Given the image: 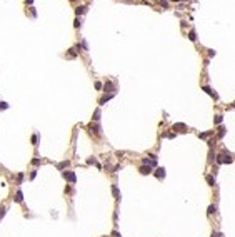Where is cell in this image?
<instances>
[{
	"label": "cell",
	"instance_id": "1",
	"mask_svg": "<svg viewBox=\"0 0 235 237\" xmlns=\"http://www.w3.org/2000/svg\"><path fill=\"white\" fill-rule=\"evenodd\" d=\"M64 177L67 179L68 182H72V184H75V180H77V177H75V174L70 170V172H64Z\"/></svg>",
	"mask_w": 235,
	"mask_h": 237
},
{
	"label": "cell",
	"instance_id": "2",
	"mask_svg": "<svg viewBox=\"0 0 235 237\" xmlns=\"http://www.w3.org/2000/svg\"><path fill=\"white\" fill-rule=\"evenodd\" d=\"M172 129H173V130H178V132H185V130H187V125H185V124H173Z\"/></svg>",
	"mask_w": 235,
	"mask_h": 237
},
{
	"label": "cell",
	"instance_id": "3",
	"mask_svg": "<svg viewBox=\"0 0 235 237\" xmlns=\"http://www.w3.org/2000/svg\"><path fill=\"white\" fill-rule=\"evenodd\" d=\"M143 164L148 165V167H152V165L157 164V159H147V157H145V159H143Z\"/></svg>",
	"mask_w": 235,
	"mask_h": 237
},
{
	"label": "cell",
	"instance_id": "4",
	"mask_svg": "<svg viewBox=\"0 0 235 237\" xmlns=\"http://www.w3.org/2000/svg\"><path fill=\"white\" fill-rule=\"evenodd\" d=\"M138 170H140V174H143V175H148V174L152 172V169H150L148 165H142V167H140Z\"/></svg>",
	"mask_w": 235,
	"mask_h": 237
},
{
	"label": "cell",
	"instance_id": "5",
	"mask_svg": "<svg viewBox=\"0 0 235 237\" xmlns=\"http://www.w3.org/2000/svg\"><path fill=\"white\" fill-rule=\"evenodd\" d=\"M90 132L92 134H95V135H100V129H99V125H90Z\"/></svg>",
	"mask_w": 235,
	"mask_h": 237
},
{
	"label": "cell",
	"instance_id": "6",
	"mask_svg": "<svg viewBox=\"0 0 235 237\" xmlns=\"http://www.w3.org/2000/svg\"><path fill=\"white\" fill-rule=\"evenodd\" d=\"M155 175H157L159 179H164V177H165V169H162V167L157 169V174H155Z\"/></svg>",
	"mask_w": 235,
	"mask_h": 237
},
{
	"label": "cell",
	"instance_id": "7",
	"mask_svg": "<svg viewBox=\"0 0 235 237\" xmlns=\"http://www.w3.org/2000/svg\"><path fill=\"white\" fill-rule=\"evenodd\" d=\"M105 92H112L113 94V84L112 82H107L105 84Z\"/></svg>",
	"mask_w": 235,
	"mask_h": 237
},
{
	"label": "cell",
	"instance_id": "8",
	"mask_svg": "<svg viewBox=\"0 0 235 237\" xmlns=\"http://www.w3.org/2000/svg\"><path fill=\"white\" fill-rule=\"evenodd\" d=\"M203 90H205V92H207L208 95H212L213 99H217V94H215V92H213V90H212L210 87H203Z\"/></svg>",
	"mask_w": 235,
	"mask_h": 237
},
{
	"label": "cell",
	"instance_id": "9",
	"mask_svg": "<svg viewBox=\"0 0 235 237\" xmlns=\"http://www.w3.org/2000/svg\"><path fill=\"white\" fill-rule=\"evenodd\" d=\"M232 162H234V159H232V155H230V154L223 155V164H232Z\"/></svg>",
	"mask_w": 235,
	"mask_h": 237
},
{
	"label": "cell",
	"instance_id": "10",
	"mask_svg": "<svg viewBox=\"0 0 235 237\" xmlns=\"http://www.w3.org/2000/svg\"><path fill=\"white\" fill-rule=\"evenodd\" d=\"M22 201H24V194H22V190H18L15 194V202H22Z\"/></svg>",
	"mask_w": 235,
	"mask_h": 237
},
{
	"label": "cell",
	"instance_id": "11",
	"mask_svg": "<svg viewBox=\"0 0 235 237\" xmlns=\"http://www.w3.org/2000/svg\"><path fill=\"white\" fill-rule=\"evenodd\" d=\"M112 97H113V94H108V95H105V97H102V99H100V105H103L105 102H107V100H110Z\"/></svg>",
	"mask_w": 235,
	"mask_h": 237
},
{
	"label": "cell",
	"instance_id": "12",
	"mask_svg": "<svg viewBox=\"0 0 235 237\" xmlns=\"http://www.w3.org/2000/svg\"><path fill=\"white\" fill-rule=\"evenodd\" d=\"M207 182H208V185H215V179L212 175H207Z\"/></svg>",
	"mask_w": 235,
	"mask_h": 237
},
{
	"label": "cell",
	"instance_id": "13",
	"mask_svg": "<svg viewBox=\"0 0 235 237\" xmlns=\"http://www.w3.org/2000/svg\"><path fill=\"white\" fill-rule=\"evenodd\" d=\"M112 192H113V195H115V199H117V201H118V199H120V195H118V189H117V187H115V185H113V187H112Z\"/></svg>",
	"mask_w": 235,
	"mask_h": 237
},
{
	"label": "cell",
	"instance_id": "14",
	"mask_svg": "<svg viewBox=\"0 0 235 237\" xmlns=\"http://www.w3.org/2000/svg\"><path fill=\"white\" fill-rule=\"evenodd\" d=\"M213 134V130H208V132H203V134H200V139H207V137H210Z\"/></svg>",
	"mask_w": 235,
	"mask_h": 237
},
{
	"label": "cell",
	"instance_id": "15",
	"mask_svg": "<svg viewBox=\"0 0 235 237\" xmlns=\"http://www.w3.org/2000/svg\"><path fill=\"white\" fill-rule=\"evenodd\" d=\"M217 135H218V139H222V137L225 135V129H223V127H220V129H218V134H217Z\"/></svg>",
	"mask_w": 235,
	"mask_h": 237
},
{
	"label": "cell",
	"instance_id": "16",
	"mask_svg": "<svg viewBox=\"0 0 235 237\" xmlns=\"http://www.w3.org/2000/svg\"><path fill=\"white\" fill-rule=\"evenodd\" d=\"M85 7H77V15H80V13H85Z\"/></svg>",
	"mask_w": 235,
	"mask_h": 237
},
{
	"label": "cell",
	"instance_id": "17",
	"mask_svg": "<svg viewBox=\"0 0 235 237\" xmlns=\"http://www.w3.org/2000/svg\"><path fill=\"white\" fill-rule=\"evenodd\" d=\"M215 212H217V207L215 205H210L208 207V214H215Z\"/></svg>",
	"mask_w": 235,
	"mask_h": 237
},
{
	"label": "cell",
	"instance_id": "18",
	"mask_svg": "<svg viewBox=\"0 0 235 237\" xmlns=\"http://www.w3.org/2000/svg\"><path fill=\"white\" fill-rule=\"evenodd\" d=\"M99 119H100V110H97V112H95V114H94V120H95V122H97V120H99Z\"/></svg>",
	"mask_w": 235,
	"mask_h": 237
},
{
	"label": "cell",
	"instance_id": "19",
	"mask_svg": "<svg viewBox=\"0 0 235 237\" xmlns=\"http://www.w3.org/2000/svg\"><path fill=\"white\" fill-rule=\"evenodd\" d=\"M217 164H223V155H217Z\"/></svg>",
	"mask_w": 235,
	"mask_h": 237
},
{
	"label": "cell",
	"instance_id": "20",
	"mask_svg": "<svg viewBox=\"0 0 235 237\" xmlns=\"http://www.w3.org/2000/svg\"><path fill=\"white\" fill-rule=\"evenodd\" d=\"M222 120H223L222 115H217V117H215V124H222Z\"/></svg>",
	"mask_w": 235,
	"mask_h": 237
},
{
	"label": "cell",
	"instance_id": "21",
	"mask_svg": "<svg viewBox=\"0 0 235 237\" xmlns=\"http://www.w3.org/2000/svg\"><path fill=\"white\" fill-rule=\"evenodd\" d=\"M188 38H190V40H195V38H197V37H195V32H194V30H192V32L188 34Z\"/></svg>",
	"mask_w": 235,
	"mask_h": 237
},
{
	"label": "cell",
	"instance_id": "22",
	"mask_svg": "<svg viewBox=\"0 0 235 237\" xmlns=\"http://www.w3.org/2000/svg\"><path fill=\"white\" fill-rule=\"evenodd\" d=\"M7 107H8V103H5V102H2V103H0V110H5Z\"/></svg>",
	"mask_w": 235,
	"mask_h": 237
},
{
	"label": "cell",
	"instance_id": "23",
	"mask_svg": "<svg viewBox=\"0 0 235 237\" xmlns=\"http://www.w3.org/2000/svg\"><path fill=\"white\" fill-rule=\"evenodd\" d=\"M75 50H77V49H70V57H75V55H77Z\"/></svg>",
	"mask_w": 235,
	"mask_h": 237
},
{
	"label": "cell",
	"instance_id": "24",
	"mask_svg": "<svg viewBox=\"0 0 235 237\" xmlns=\"http://www.w3.org/2000/svg\"><path fill=\"white\" fill-rule=\"evenodd\" d=\"M22 179H24V174H18V175H17V182L20 184V182H22Z\"/></svg>",
	"mask_w": 235,
	"mask_h": 237
},
{
	"label": "cell",
	"instance_id": "25",
	"mask_svg": "<svg viewBox=\"0 0 235 237\" xmlns=\"http://www.w3.org/2000/svg\"><path fill=\"white\" fill-rule=\"evenodd\" d=\"M3 215H5V207H2V209H0V219H2Z\"/></svg>",
	"mask_w": 235,
	"mask_h": 237
},
{
	"label": "cell",
	"instance_id": "26",
	"mask_svg": "<svg viewBox=\"0 0 235 237\" xmlns=\"http://www.w3.org/2000/svg\"><path fill=\"white\" fill-rule=\"evenodd\" d=\"M67 165H68V162H62V164L59 165V169H64V167H67Z\"/></svg>",
	"mask_w": 235,
	"mask_h": 237
},
{
	"label": "cell",
	"instance_id": "27",
	"mask_svg": "<svg viewBox=\"0 0 235 237\" xmlns=\"http://www.w3.org/2000/svg\"><path fill=\"white\" fill-rule=\"evenodd\" d=\"M212 237H223V236H222L220 232H213V234H212Z\"/></svg>",
	"mask_w": 235,
	"mask_h": 237
},
{
	"label": "cell",
	"instance_id": "28",
	"mask_svg": "<svg viewBox=\"0 0 235 237\" xmlns=\"http://www.w3.org/2000/svg\"><path fill=\"white\" fill-rule=\"evenodd\" d=\"M35 175H37V172H35V170H32V172H30V179H35Z\"/></svg>",
	"mask_w": 235,
	"mask_h": 237
},
{
	"label": "cell",
	"instance_id": "29",
	"mask_svg": "<svg viewBox=\"0 0 235 237\" xmlns=\"http://www.w3.org/2000/svg\"><path fill=\"white\" fill-rule=\"evenodd\" d=\"M32 144H34V145H37V135L32 137Z\"/></svg>",
	"mask_w": 235,
	"mask_h": 237
},
{
	"label": "cell",
	"instance_id": "30",
	"mask_svg": "<svg viewBox=\"0 0 235 237\" xmlns=\"http://www.w3.org/2000/svg\"><path fill=\"white\" fill-rule=\"evenodd\" d=\"M27 2H29V3H32V2H34V0H27Z\"/></svg>",
	"mask_w": 235,
	"mask_h": 237
},
{
	"label": "cell",
	"instance_id": "31",
	"mask_svg": "<svg viewBox=\"0 0 235 237\" xmlns=\"http://www.w3.org/2000/svg\"><path fill=\"white\" fill-rule=\"evenodd\" d=\"M175 2H180V0H175Z\"/></svg>",
	"mask_w": 235,
	"mask_h": 237
},
{
	"label": "cell",
	"instance_id": "32",
	"mask_svg": "<svg viewBox=\"0 0 235 237\" xmlns=\"http://www.w3.org/2000/svg\"><path fill=\"white\" fill-rule=\"evenodd\" d=\"M234 105H235V102H234Z\"/></svg>",
	"mask_w": 235,
	"mask_h": 237
}]
</instances>
